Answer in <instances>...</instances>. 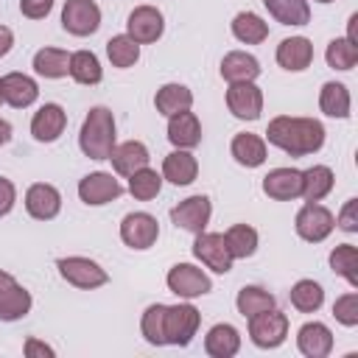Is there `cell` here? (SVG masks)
Listing matches in <instances>:
<instances>
[{"instance_id": "obj_1", "label": "cell", "mask_w": 358, "mask_h": 358, "mask_svg": "<svg viewBox=\"0 0 358 358\" xmlns=\"http://www.w3.org/2000/svg\"><path fill=\"white\" fill-rule=\"evenodd\" d=\"M324 126L316 117H296V115H277L268 120L266 143L277 145L288 157H310L324 145Z\"/></svg>"}, {"instance_id": "obj_2", "label": "cell", "mask_w": 358, "mask_h": 358, "mask_svg": "<svg viewBox=\"0 0 358 358\" xmlns=\"http://www.w3.org/2000/svg\"><path fill=\"white\" fill-rule=\"evenodd\" d=\"M117 143V123L109 106H92L81 123L78 131V148L90 159H109L112 148Z\"/></svg>"}, {"instance_id": "obj_3", "label": "cell", "mask_w": 358, "mask_h": 358, "mask_svg": "<svg viewBox=\"0 0 358 358\" xmlns=\"http://www.w3.org/2000/svg\"><path fill=\"white\" fill-rule=\"evenodd\" d=\"M56 268H59V277L73 285V288H81V291H95L101 285L109 282V274L106 268L92 260V257H84V255H70V257H59L56 260Z\"/></svg>"}, {"instance_id": "obj_4", "label": "cell", "mask_w": 358, "mask_h": 358, "mask_svg": "<svg viewBox=\"0 0 358 358\" xmlns=\"http://www.w3.org/2000/svg\"><path fill=\"white\" fill-rule=\"evenodd\" d=\"M199 324H201V313L196 310V305H190V299L176 302V305H165V324H162L165 344L187 347L196 338Z\"/></svg>"}, {"instance_id": "obj_5", "label": "cell", "mask_w": 358, "mask_h": 358, "mask_svg": "<svg viewBox=\"0 0 358 358\" xmlns=\"http://www.w3.org/2000/svg\"><path fill=\"white\" fill-rule=\"evenodd\" d=\"M165 285L179 299H199L213 291V280L196 263H173L165 274Z\"/></svg>"}, {"instance_id": "obj_6", "label": "cell", "mask_w": 358, "mask_h": 358, "mask_svg": "<svg viewBox=\"0 0 358 358\" xmlns=\"http://www.w3.org/2000/svg\"><path fill=\"white\" fill-rule=\"evenodd\" d=\"M288 338V316L277 308L249 316V341L260 350H277Z\"/></svg>"}, {"instance_id": "obj_7", "label": "cell", "mask_w": 358, "mask_h": 358, "mask_svg": "<svg viewBox=\"0 0 358 358\" xmlns=\"http://www.w3.org/2000/svg\"><path fill=\"white\" fill-rule=\"evenodd\" d=\"M294 229L302 241L308 243H322L330 238V232L336 229V215L319 204V201H305L294 218Z\"/></svg>"}, {"instance_id": "obj_8", "label": "cell", "mask_w": 358, "mask_h": 358, "mask_svg": "<svg viewBox=\"0 0 358 358\" xmlns=\"http://www.w3.org/2000/svg\"><path fill=\"white\" fill-rule=\"evenodd\" d=\"M193 257L204 266V268H210V271H215V274H227V271H232V263H235V257L229 255V246H227V241H224V232H196V241H193Z\"/></svg>"}, {"instance_id": "obj_9", "label": "cell", "mask_w": 358, "mask_h": 358, "mask_svg": "<svg viewBox=\"0 0 358 358\" xmlns=\"http://www.w3.org/2000/svg\"><path fill=\"white\" fill-rule=\"evenodd\" d=\"M159 238V221L157 215L145 213V210H134V213H126L123 221H120V241L129 246V249H137V252H145L157 243Z\"/></svg>"}, {"instance_id": "obj_10", "label": "cell", "mask_w": 358, "mask_h": 358, "mask_svg": "<svg viewBox=\"0 0 358 358\" xmlns=\"http://www.w3.org/2000/svg\"><path fill=\"white\" fill-rule=\"evenodd\" d=\"M213 218V201L204 196V193H196V196H187L182 199L176 207H171V221L173 227L185 229V232H204L207 224Z\"/></svg>"}, {"instance_id": "obj_11", "label": "cell", "mask_w": 358, "mask_h": 358, "mask_svg": "<svg viewBox=\"0 0 358 358\" xmlns=\"http://www.w3.org/2000/svg\"><path fill=\"white\" fill-rule=\"evenodd\" d=\"M62 28L73 36H90L101 28V8L95 0H64Z\"/></svg>"}, {"instance_id": "obj_12", "label": "cell", "mask_w": 358, "mask_h": 358, "mask_svg": "<svg viewBox=\"0 0 358 358\" xmlns=\"http://www.w3.org/2000/svg\"><path fill=\"white\" fill-rule=\"evenodd\" d=\"M120 193H123V187H120L117 176L109 171H92V173L81 176V182H78V199L87 207H103V204L115 201Z\"/></svg>"}, {"instance_id": "obj_13", "label": "cell", "mask_w": 358, "mask_h": 358, "mask_svg": "<svg viewBox=\"0 0 358 358\" xmlns=\"http://www.w3.org/2000/svg\"><path fill=\"white\" fill-rule=\"evenodd\" d=\"M126 34L137 45H151L165 34V17L157 6H137L126 20Z\"/></svg>"}, {"instance_id": "obj_14", "label": "cell", "mask_w": 358, "mask_h": 358, "mask_svg": "<svg viewBox=\"0 0 358 358\" xmlns=\"http://www.w3.org/2000/svg\"><path fill=\"white\" fill-rule=\"evenodd\" d=\"M227 109L238 120H257L263 112V90L255 81H238L227 87Z\"/></svg>"}, {"instance_id": "obj_15", "label": "cell", "mask_w": 358, "mask_h": 358, "mask_svg": "<svg viewBox=\"0 0 358 358\" xmlns=\"http://www.w3.org/2000/svg\"><path fill=\"white\" fill-rule=\"evenodd\" d=\"M22 204H25V210H28L31 218H36V221H53L62 213V193L50 182H34L25 190Z\"/></svg>"}, {"instance_id": "obj_16", "label": "cell", "mask_w": 358, "mask_h": 358, "mask_svg": "<svg viewBox=\"0 0 358 358\" xmlns=\"http://www.w3.org/2000/svg\"><path fill=\"white\" fill-rule=\"evenodd\" d=\"M67 129V112L62 103H42L31 117V134L36 143H56Z\"/></svg>"}, {"instance_id": "obj_17", "label": "cell", "mask_w": 358, "mask_h": 358, "mask_svg": "<svg viewBox=\"0 0 358 358\" xmlns=\"http://www.w3.org/2000/svg\"><path fill=\"white\" fill-rule=\"evenodd\" d=\"M263 193L274 201H294L302 196V171L296 168H271L263 176Z\"/></svg>"}, {"instance_id": "obj_18", "label": "cell", "mask_w": 358, "mask_h": 358, "mask_svg": "<svg viewBox=\"0 0 358 358\" xmlns=\"http://www.w3.org/2000/svg\"><path fill=\"white\" fill-rule=\"evenodd\" d=\"M296 350L305 358H327L333 352V330L324 322H305L296 330Z\"/></svg>"}, {"instance_id": "obj_19", "label": "cell", "mask_w": 358, "mask_h": 358, "mask_svg": "<svg viewBox=\"0 0 358 358\" xmlns=\"http://www.w3.org/2000/svg\"><path fill=\"white\" fill-rule=\"evenodd\" d=\"M0 90H3V103L14 109H28L39 98V84L28 73H6L0 78Z\"/></svg>"}, {"instance_id": "obj_20", "label": "cell", "mask_w": 358, "mask_h": 358, "mask_svg": "<svg viewBox=\"0 0 358 358\" xmlns=\"http://www.w3.org/2000/svg\"><path fill=\"white\" fill-rule=\"evenodd\" d=\"M277 64L288 73H302L310 67L313 62V42L308 36H288L277 45V53H274Z\"/></svg>"}, {"instance_id": "obj_21", "label": "cell", "mask_w": 358, "mask_h": 358, "mask_svg": "<svg viewBox=\"0 0 358 358\" xmlns=\"http://www.w3.org/2000/svg\"><path fill=\"white\" fill-rule=\"evenodd\" d=\"M151 159L148 154V145L140 143V140H126V143H115L112 154H109V162H112V171L117 176H131L134 171L145 168Z\"/></svg>"}, {"instance_id": "obj_22", "label": "cell", "mask_w": 358, "mask_h": 358, "mask_svg": "<svg viewBox=\"0 0 358 358\" xmlns=\"http://www.w3.org/2000/svg\"><path fill=\"white\" fill-rule=\"evenodd\" d=\"M168 140L173 148H187L193 151L201 143V120L196 117V112L185 109L168 117Z\"/></svg>"}, {"instance_id": "obj_23", "label": "cell", "mask_w": 358, "mask_h": 358, "mask_svg": "<svg viewBox=\"0 0 358 358\" xmlns=\"http://www.w3.org/2000/svg\"><path fill=\"white\" fill-rule=\"evenodd\" d=\"M199 176V159L193 157V151L187 148H173L165 159H162V179L176 185V187H185L190 182H196Z\"/></svg>"}, {"instance_id": "obj_24", "label": "cell", "mask_w": 358, "mask_h": 358, "mask_svg": "<svg viewBox=\"0 0 358 358\" xmlns=\"http://www.w3.org/2000/svg\"><path fill=\"white\" fill-rule=\"evenodd\" d=\"M229 154L238 165L243 168H260L268 157V145L260 134H252V131H238L229 143Z\"/></svg>"}, {"instance_id": "obj_25", "label": "cell", "mask_w": 358, "mask_h": 358, "mask_svg": "<svg viewBox=\"0 0 358 358\" xmlns=\"http://www.w3.org/2000/svg\"><path fill=\"white\" fill-rule=\"evenodd\" d=\"M241 350V333L229 322H218L204 336V352L210 358H232Z\"/></svg>"}, {"instance_id": "obj_26", "label": "cell", "mask_w": 358, "mask_h": 358, "mask_svg": "<svg viewBox=\"0 0 358 358\" xmlns=\"http://www.w3.org/2000/svg\"><path fill=\"white\" fill-rule=\"evenodd\" d=\"M260 76V62L246 53V50H229L221 59V78L227 84H238V81H257Z\"/></svg>"}, {"instance_id": "obj_27", "label": "cell", "mask_w": 358, "mask_h": 358, "mask_svg": "<svg viewBox=\"0 0 358 358\" xmlns=\"http://www.w3.org/2000/svg\"><path fill=\"white\" fill-rule=\"evenodd\" d=\"M154 106H157V112H159L162 117H171V115L185 112V109L193 106V92H190V87H185V84H179V81H168V84H162V87L157 90Z\"/></svg>"}, {"instance_id": "obj_28", "label": "cell", "mask_w": 358, "mask_h": 358, "mask_svg": "<svg viewBox=\"0 0 358 358\" xmlns=\"http://www.w3.org/2000/svg\"><path fill=\"white\" fill-rule=\"evenodd\" d=\"M229 31L243 45H260L268 39V22L255 11H238L229 22Z\"/></svg>"}, {"instance_id": "obj_29", "label": "cell", "mask_w": 358, "mask_h": 358, "mask_svg": "<svg viewBox=\"0 0 358 358\" xmlns=\"http://www.w3.org/2000/svg\"><path fill=\"white\" fill-rule=\"evenodd\" d=\"M319 109L327 117H338V120L350 117L352 98H350L347 84H341V81H324L322 90H319Z\"/></svg>"}, {"instance_id": "obj_30", "label": "cell", "mask_w": 358, "mask_h": 358, "mask_svg": "<svg viewBox=\"0 0 358 358\" xmlns=\"http://www.w3.org/2000/svg\"><path fill=\"white\" fill-rule=\"evenodd\" d=\"M336 176L330 165H310L302 171V199L305 201H322L333 193Z\"/></svg>"}, {"instance_id": "obj_31", "label": "cell", "mask_w": 358, "mask_h": 358, "mask_svg": "<svg viewBox=\"0 0 358 358\" xmlns=\"http://www.w3.org/2000/svg\"><path fill=\"white\" fill-rule=\"evenodd\" d=\"M31 308H34V296L20 282H14L8 291L0 294V322H20L31 313Z\"/></svg>"}, {"instance_id": "obj_32", "label": "cell", "mask_w": 358, "mask_h": 358, "mask_svg": "<svg viewBox=\"0 0 358 358\" xmlns=\"http://www.w3.org/2000/svg\"><path fill=\"white\" fill-rule=\"evenodd\" d=\"M34 73L42 78H64L70 76V53L62 48H39L34 53Z\"/></svg>"}, {"instance_id": "obj_33", "label": "cell", "mask_w": 358, "mask_h": 358, "mask_svg": "<svg viewBox=\"0 0 358 358\" xmlns=\"http://www.w3.org/2000/svg\"><path fill=\"white\" fill-rule=\"evenodd\" d=\"M70 78L84 87H95L103 78V67L92 50H76L70 53Z\"/></svg>"}, {"instance_id": "obj_34", "label": "cell", "mask_w": 358, "mask_h": 358, "mask_svg": "<svg viewBox=\"0 0 358 358\" xmlns=\"http://www.w3.org/2000/svg\"><path fill=\"white\" fill-rule=\"evenodd\" d=\"M291 308L299 313H316L324 305V288L316 280H296L288 291Z\"/></svg>"}, {"instance_id": "obj_35", "label": "cell", "mask_w": 358, "mask_h": 358, "mask_svg": "<svg viewBox=\"0 0 358 358\" xmlns=\"http://www.w3.org/2000/svg\"><path fill=\"white\" fill-rule=\"evenodd\" d=\"M263 6L280 25H308L310 22L308 0H263Z\"/></svg>"}, {"instance_id": "obj_36", "label": "cell", "mask_w": 358, "mask_h": 358, "mask_svg": "<svg viewBox=\"0 0 358 358\" xmlns=\"http://www.w3.org/2000/svg\"><path fill=\"white\" fill-rule=\"evenodd\" d=\"M224 241L229 246V255L235 260H246L257 252V243H260V235L255 227L249 224H232L227 232H224Z\"/></svg>"}, {"instance_id": "obj_37", "label": "cell", "mask_w": 358, "mask_h": 358, "mask_svg": "<svg viewBox=\"0 0 358 358\" xmlns=\"http://www.w3.org/2000/svg\"><path fill=\"white\" fill-rule=\"evenodd\" d=\"M235 308H238V313H241L243 319H249V316H255V313H263V310H268V308H277V299H274V294L266 291L263 285H243V288L238 291V296H235Z\"/></svg>"}, {"instance_id": "obj_38", "label": "cell", "mask_w": 358, "mask_h": 358, "mask_svg": "<svg viewBox=\"0 0 358 358\" xmlns=\"http://www.w3.org/2000/svg\"><path fill=\"white\" fill-rule=\"evenodd\" d=\"M106 59H109L112 67H117V70L134 67V64L140 62V45H137L129 34H115V36H109V42H106Z\"/></svg>"}, {"instance_id": "obj_39", "label": "cell", "mask_w": 358, "mask_h": 358, "mask_svg": "<svg viewBox=\"0 0 358 358\" xmlns=\"http://www.w3.org/2000/svg\"><path fill=\"white\" fill-rule=\"evenodd\" d=\"M327 263H330V268H333L338 277H344V280L350 282V288L358 291V249H355L352 243H338V246L330 252Z\"/></svg>"}, {"instance_id": "obj_40", "label": "cell", "mask_w": 358, "mask_h": 358, "mask_svg": "<svg viewBox=\"0 0 358 358\" xmlns=\"http://www.w3.org/2000/svg\"><path fill=\"white\" fill-rule=\"evenodd\" d=\"M129 179V193L137 199V201H151V199H157L159 196V190H162V173H157L154 168H140V171H134L131 176H126Z\"/></svg>"}, {"instance_id": "obj_41", "label": "cell", "mask_w": 358, "mask_h": 358, "mask_svg": "<svg viewBox=\"0 0 358 358\" xmlns=\"http://www.w3.org/2000/svg\"><path fill=\"white\" fill-rule=\"evenodd\" d=\"M324 62L333 70H352L358 62V45L350 42L347 36H336V39H330V45L324 50Z\"/></svg>"}, {"instance_id": "obj_42", "label": "cell", "mask_w": 358, "mask_h": 358, "mask_svg": "<svg viewBox=\"0 0 358 358\" xmlns=\"http://www.w3.org/2000/svg\"><path fill=\"white\" fill-rule=\"evenodd\" d=\"M162 324H165V305H162V302L148 305V308L143 310V319H140V333H143V338H145L151 347H162V344H165Z\"/></svg>"}, {"instance_id": "obj_43", "label": "cell", "mask_w": 358, "mask_h": 358, "mask_svg": "<svg viewBox=\"0 0 358 358\" xmlns=\"http://www.w3.org/2000/svg\"><path fill=\"white\" fill-rule=\"evenodd\" d=\"M333 316H336V322L344 324V327H355V324H358V291H355V288L347 291V294H341V296L333 302Z\"/></svg>"}, {"instance_id": "obj_44", "label": "cell", "mask_w": 358, "mask_h": 358, "mask_svg": "<svg viewBox=\"0 0 358 358\" xmlns=\"http://www.w3.org/2000/svg\"><path fill=\"white\" fill-rule=\"evenodd\" d=\"M336 227L344 232H358V199H347L336 215Z\"/></svg>"}, {"instance_id": "obj_45", "label": "cell", "mask_w": 358, "mask_h": 358, "mask_svg": "<svg viewBox=\"0 0 358 358\" xmlns=\"http://www.w3.org/2000/svg\"><path fill=\"white\" fill-rule=\"evenodd\" d=\"M53 8V0H20V14L28 20H45Z\"/></svg>"}, {"instance_id": "obj_46", "label": "cell", "mask_w": 358, "mask_h": 358, "mask_svg": "<svg viewBox=\"0 0 358 358\" xmlns=\"http://www.w3.org/2000/svg\"><path fill=\"white\" fill-rule=\"evenodd\" d=\"M14 204H17V187L11 179L0 176V218L8 215L14 210Z\"/></svg>"}, {"instance_id": "obj_47", "label": "cell", "mask_w": 358, "mask_h": 358, "mask_svg": "<svg viewBox=\"0 0 358 358\" xmlns=\"http://www.w3.org/2000/svg\"><path fill=\"white\" fill-rule=\"evenodd\" d=\"M22 352H25V358H53L56 355V350L50 347V344H45V341H39V338H25V344H22Z\"/></svg>"}, {"instance_id": "obj_48", "label": "cell", "mask_w": 358, "mask_h": 358, "mask_svg": "<svg viewBox=\"0 0 358 358\" xmlns=\"http://www.w3.org/2000/svg\"><path fill=\"white\" fill-rule=\"evenodd\" d=\"M11 48H14V31L8 25H0V59L8 56Z\"/></svg>"}, {"instance_id": "obj_49", "label": "cell", "mask_w": 358, "mask_h": 358, "mask_svg": "<svg viewBox=\"0 0 358 358\" xmlns=\"http://www.w3.org/2000/svg\"><path fill=\"white\" fill-rule=\"evenodd\" d=\"M11 131H14L11 123H8L6 117H0V145H6V143L11 140Z\"/></svg>"}, {"instance_id": "obj_50", "label": "cell", "mask_w": 358, "mask_h": 358, "mask_svg": "<svg viewBox=\"0 0 358 358\" xmlns=\"http://www.w3.org/2000/svg\"><path fill=\"white\" fill-rule=\"evenodd\" d=\"M313 3H322V6H327V3H336V0H313Z\"/></svg>"}, {"instance_id": "obj_51", "label": "cell", "mask_w": 358, "mask_h": 358, "mask_svg": "<svg viewBox=\"0 0 358 358\" xmlns=\"http://www.w3.org/2000/svg\"><path fill=\"white\" fill-rule=\"evenodd\" d=\"M0 103H3V90H0Z\"/></svg>"}]
</instances>
